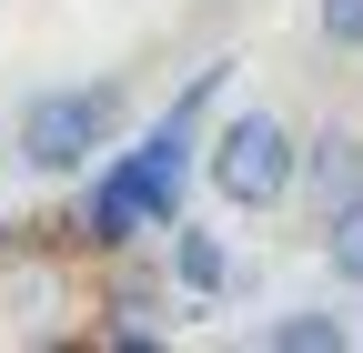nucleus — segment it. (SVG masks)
Wrapping results in <instances>:
<instances>
[{"mask_svg":"<svg viewBox=\"0 0 363 353\" xmlns=\"http://www.w3.org/2000/svg\"><path fill=\"white\" fill-rule=\"evenodd\" d=\"M202 182H212L222 212H252V223H262V212H283V202L303 192V131H293L283 111H262V101L233 111V121L202 142Z\"/></svg>","mask_w":363,"mask_h":353,"instance_id":"obj_1","label":"nucleus"},{"mask_svg":"<svg viewBox=\"0 0 363 353\" xmlns=\"http://www.w3.org/2000/svg\"><path fill=\"white\" fill-rule=\"evenodd\" d=\"M111 131H121V91L111 81H91V91H30L21 121H11V152H21L30 182H81L111 152Z\"/></svg>","mask_w":363,"mask_h":353,"instance_id":"obj_2","label":"nucleus"},{"mask_svg":"<svg viewBox=\"0 0 363 353\" xmlns=\"http://www.w3.org/2000/svg\"><path fill=\"white\" fill-rule=\"evenodd\" d=\"M303 192H313V212H333V202L363 192V131H353V121H323V131L303 142Z\"/></svg>","mask_w":363,"mask_h":353,"instance_id":"obj_3","label":"nucleus"},{"mask_svg":"<svg viewBox=\"0 0 363 353\" xmlns=\"http://www.w3.org/2000/svg\"><path fill=\"white\" fill-rule=\"evenodd\" d=\"M172 283L182 293H233V252H222V232H202V223H172Z\"/></svg>","mask_w":363,"mask_h":353,"instance_id":"obj_4","label":"nucleus"},{"mask_svg":"<svg viewBox=\"0 0 363 353\" xmlns=\"http://www.w3.org/2000/svg\"><path fill=\"white\" fill-rule=\"evenodd\" d=\"M262 353H353V323L303 303V313H272V323H262Z\"/></svg>","mask_w":363,"mask_h":353,"instance_id":"obj_5","label":"nucleus"},{"mask_svg":"<svg viewBox=\"0 0 363 353\" xmlns=\"http://www.w3.org/2000/svg\"><path fill=\"white\" fill-rule=\"evenodd\" d=\"M323 262H333V283H353V293H363V192L323 212Z\"/></svg>","mask_w":363,"mask_h":353,"instance_id":"obj_6","label":"nucleus"},{"mask_svg":"<svg viewBox=\"0 0 363 353\" xmlns=\"http://www.w3.org/2000/svg\"><path fill=\"white\" fill-rule=\"evenodd\" d=\"M313 30H323L333 51H363V0H313Z\"/></svg>","mask_w":363,"mask_h":353,"instance_id":"obj_7","label":"nucleus"}]
</instances>
